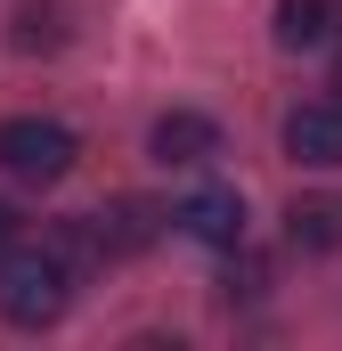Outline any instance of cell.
<instances>
[{
	"mask_svg": "<svg viewBox=\"0 0 342 351\" xmlns=\"http://www.w3.org/2000/svg\"><path fill=\"white\" fill-rule=\"evenodd\" d=\"M74 156H82V139H74L66 123H49V114H16V123H0V172L25 180V188L66 180Z\"/></svg>",
	"mask_w": 342,
	"mask_h": 351,
	"instance_id": "obj_2",
	"label": "cell"
},
{
	"mask_svg": "<svg viewBox=\"0 0 342 351\" xmlns=\"http://www.w3.org/2000/svg\"><path fill=\"white\" fill-rule=\"evenodd\" d=\"M16 49H57V8L49 0H25L16 8Z\"/></svg>",
	"mask_w": 342,
	"mask_h": 351,
	"instance_id": "obj_9",
	"label": "cell"
},
{
	"mask_svg": "<svg viewBox=\"0 0 342 351\" xmlns=\"http://www.w3.org/2000/svg\"><path fill=\"white\" fill-rule=\"evenodd\" d=\"M220 156V123L212 114H163L155 123V164H171V172H196V164H212Z\"/></svg>",
	"mask_w": 342,
	"mask_h": 351,
	"instance_id": "obj_5",
	"label": "cell"
},
{
	"mask_svg": "<svg viewBox=\"0 0 342 351\" xmlns=\"http://www.w3.org/2000/svg\"><path fill=\"white\" fill-rule=\"evenodd\" d=\"M285 237H293L302 254H342V196H293Z\"/></svg>",
	"mask_w": 342,
	"mask_h": 351,
	"instance_id": "obj_8",
	"label": "cell"
},
{
	"mask_svg": "<svg viewBox=\"0 0 342 351\" xmlns=\"http://www.w3.org/2000/svg\"><path fill=\"white\" fill-rule=\"evenodd\" d=\"M98 221V245H106V262H122V254H147L155 245V229H163V213L147 204V196H114L106 213H90Z\"/></svg>",
	"mask_w": 342,
	"mask_h": 351,
	"instance_id": "obj_6",
	"label": "cell"
},
{
	"mask_svg": "<svg viewBox=\"0 0 342 351\" xmlns=\"http://www.w3.org/2000/svg\"><path fill=\"white\" fill-rule=\"evenodd\" d=\"M285 156L334 172L342 164V98H302V106L285 114Z\"/></svg>",
	"mask_w": 342,
	"mask_h": 351,
	"instance_id": "obj_4",
	"label": "cell"
},
{
	"mask_svg": "<svg viewBox=\"0 0 342 351\" xmlns=\"http://www.w3.org/2000/svg\"><path fill=\"white\" fill-rule=\"evenodd\" d=\"M66 302H74V269H66V254L49 237L0 254V319L8 327H57Z\"/></svg>",
	"mask_w": 342,
	"mask_h": 351,
	"instance_id": "obj_1",
	"label": "cell"
},
{
	"mask_svg": "<svg viewBox=\"0 0 342 351\" xmlns=\"http://www.w3.org/2000/svg\"><path fill=\"white\" fill-rule=\"evenodd\" d=\"M171 229L196 237V245H212V254H237V245H245V196H237V188H196V196L171 213Z\"/></svg>",
	"mask_w": 342,
	"mask_h": 351,
	"instance_id": "obj_3",
	"label": "cell"
},
{
	"mask_svg": "<svg viewBox=\"0 0 342 351\" xmlns=\"http://www.w3.org/2000/svg\"><path fill=\"white\" fill-rule=\"evenodd\" d=\"M326 90H334V98H342V58H334V82H326Z\"/></svg>",
	"mask_w": 342,
	"mask_h": 351,
	"instance_id": "obj_11",
	"label": "cell"
},
{
	"mask_svg": "<svg viewBox=\"0 0 342 351\" xmlns=\"http://www.w3.org/2000/svg\"><path fill=\"white\" fill-rule=\"evenodd\" d=\"M8 245H25V221H16V213L0 204V254H8Z\"/></svg>",
	"mask_w": 342,
	"mask_h": 351,
	"instance_id": "obj_10",
	"label": "cell"
},
{
	"mask_svg": "<svg viewBox=\"0 0 342 351\" xmlns=\"http://www.w3.org/2000/svg\"><path fill=\"white\" fill-rule=\"evenodd\" d=\"M334 25H342V8L334 0H277V49H326L334 41Z\"/></svg>",
	"mask_w": 342,
	"mask_h": 351,
	"instance_id": "obj_7",
	"label": "cell"
}]
</instances>
